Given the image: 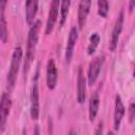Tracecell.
I'll list each match as a JSON object with an SVG mask.
<instances>
[{
  "mask_svg": "<svg viewBox=\"0 0 135 135\" xmlns=\"http://www.w3.org/2000/svg\"><path fill=\"white\" fill-rule=\"evenodd\" d=\"M41 27V21L36 20L30 27L28 36H27V43H26V52H25V58H24V73H26L33 62V59L35 57V51L39 39V31Z\"/></svg>",
  "mask_w": 135,
  "mask_h": 135,
  "instance_id": "6da1fadb",
  "label": "cell"
},
{
  "mask_svg": "<svg viewBox=\"0 0 135 135\" xmlns=\"http://www.w3.org/2000/svg\"><path fill=\"white\" fill-rule=\"evenodd\" d=\"M22 57H23V51L20 46H17L14 49L13 55H12V60H11V65H9V70H8V74H7V83L9 84L11 88H14L16 79H17V75L19 73V69H20V64L22 61Z\"/></svg>",
  "mask_w": 135,
  "mask_h": 135,
  "instance_id": "7a4b0ae2",
  "label": "cell"
},
{
  "mask_svg": "<svg viewBox=\"0 0 135 135\" xmlns=\"http://www.w3.org/2000/svg\"><path fill=\"white\" fill-rule=\"evenodd\" d=\"M12 109V97L8 93H3L0 98V131H4L7 118Z\"/></svg>",
  "mask_w": 135,
  "mask_h": 135,
  "instance_id": "3957f363",
  "label": "cell"
},
{
  "mask_svg": "<svg viewBox=\"0 0 135 135\" xmlns=\"http://www.w3.org/2000/svg\"><path fill=\"white\" fill-rule=\"evenodd\" d=\"M103 62H104V57L103 56H98L90 62V65H89V69H88V75H86L88 85H93L96 82V80H97V78L100 74L101 68L103 65Z\"/></svg>",
  "mask_w": 135,
  "mask_h": 135,
  "instance_id": "277c9868",
  "label": "cell"
},
{
  "mask_svg": "<svg viewBox=\"0 0 135 135\" xmlns=\"http://www.w3.org/2000/svg\"><path fill=\"white\" fill-rule=\"evenodd\" d=\"M123 20H124V12L123 9H120V12L117 15L113 31H112V35H111V40H110V44L109 47L112 52H114L118 45V40H119V36L121 34L122 31V26H123Z\"/></svg>",
  "mask_w": 135,
  "mask_h": 135,
  "instance_id": "5b68a950",
  "label": "cell"
},
{
  "mask_svg": "<svg viewBox=\"0 0 135 135\" xmlns=\"http://www.w3.org/2000/svg\"><path fill=\"white\" fill-rule=\"evenodd\" d=\"M59 7H60V2L58 0H53L51 2L50 11H49L47 19H46V24H45V31H44L45 35H50L53 32L54 26H55L56 21H57Z\"/></svg>",
  "mask_w": 135,
  "mask_h": 135,
  "instance_id": "8992f818",
  "label": "cell"
},
{
  "mask_svg": "<svg viewBox=\"0 0 135 135\" xmlns=\"http://www.w3.org/2000/svg\"><path fill=\"white\" fill-rule=\"evenodd\" d=\"M124 114H126V107L122 102V99L119 95H116V97H115V108H114V118H113L114 130L115 131L119 130Z\"/></svg>",
  "mask_w": 135,
  "mask_h": 135,
  "instance_id": "52a82bcc",
  "label": "cell"
},
{
  "mask_svg": "<svg viewBox=\"0 0 135 135\" xmlns=\"http://www.w3.org/2000/svg\"><path fill=\"white\" fill-rule=\"evenodd\" d=\"M39 113H40L39 91H38V85L35 82L32 88V92H31V108H30L31 118L33 120H37L39 118Z\"/></svg>",
  "mask_w": 135,
  "mask_h": 135,
  "instance_id": "ba28073f",
  "label": "cell"
},
{
  "mask_svg": "<svg viewBox=\"0 0 135 135\" xmlns=\"http://www.w3.org/2000/svg\"><path fill=\"white\" fill-rule=\"evenodd\" d=\"M77 40H78V28L76 26H73L70 30L68 41H66V46H65V60L68 63L71 62V59L74 53V47L76 45Z\"/></svg>",
  "mask_w": 135,
  "mask_h": 135,
  "instance_id": "9c48e42d",
  "label": "cell"
},
{
  "mask_svg": "<svg viewBox=\"0 0 135 135\" xmlns=\"http://www.w3.org/2000/svg\"><path fill=\"white\" fill-rule=\"evenodd\" d=\"M58 80V71L55 64L54 59H49L46 65V84L50 90H54L57 85Z\"/></svg>",
  "mask_w": 135,
  "mask_h": 135,
  "instance_id": "30bf717a",
  "label": "cell"
},
{
  "mask_svg": "<svg viewBox=\"0 0 135 135\" xmlns=\"http://www.w3.org/2000/svg\"><path fill=\"white\" fill-rule=\"evenodd\" d=\"M86 78L84 77L83 71L81 68L78 69V75H77V101L79 103H83L85 101L86 97Z\"/></svg>",
  "mask_w": 135,
  "mask_h": 135,
  "instance_id": "8fae6325",
  "label": "cell"
},
{
  "mask_svg": "<svg viewBox=\"0 0 135 135\" xmlns=\"http://www.w3.org/2000/svg\"><path fill=\"white\" fill-rule=\"evenodd\" d=\"M91 5H92V2L90 0H81L78 4V26H79V30H82L85 22H86V18H88V15L90 13Z\"/></svg>",
  "mask_w": 135,
  "mask_h": 135,
  "instance_id": "7c38bea8",
  "label": "cell"
},
{
  "mask_svg": "<svg viewBox=\"0 0 135 135\" xmlns=\"http://www.w3.org/2000/svg\"><path fill=\"white\" fill-rule=\"evenodd\" d=\"M5 0H0V40L5 43L7 41L8 32H7V25H6V19L4 16V11L6 6Z\"/></svg>",
  "mask_w": 135,
  "mask_h": 135,
  "instance_id": "4fadbf2b",
  "label": "cell"
},
{
  "mask_svg": "<svg viewBox=\"0 0 135 135\" xmlns=\"http://www.w3.org/2000/svg\"><path fill=\"white\" fill-rule=\"evenodd\" d=\"M100 105V98H99V93L98 91H95L91 96L89 100V118L90 121H93L98 113Z\"/></svg>",
  "mask_w": 135,
  "mask_h": 135,
  "instance_id": "5bb4252c",
  "label": "cell"
},
{
  "mask_svg": "<svg viewBox=\"0 0 135 135\" xmlns=\"http://www.w3.org/2000/svg\"><path fill=\"white\" fill-rule=\"evenodd\" d=\"M38 12V1L30 0L25 2V20L28 25L35 22V17Z\"/></svg>",
  "mask_w": 135,
  "mask_h": 135,
  "instance_id": "9a60e30c",
  "label": "cell"
},
{
  "mask_svg": "<svg viewBox=\"0 0 135 135\" xmlns=\"http://www.w3.org/2000/svg\"><path fill=\"white\" fill-rule=\"evenodd\" d=\"M100 42V36L98 33H93L90 36V42L88 45V55H93L97 49V46L99 45Z\"/></svg>",
  "mask_w": 135,
  "mask_h": 135,
  "instance_id": "2e32d148",
  "label": "cell"
},
{
  "mask_svg": "<svg viewBox=\"0 0 135 135\" xmlns=\"http://www.w3.org/2000/svg\"><path fill=\"white\" fill-rule=\"evenodd\" d=\"M70 5H71V1L70 0H64L60 2V25H63L68 14H69V9H70Z\"/></svg>",
  "mask_w": 135,
  "mask_h": 135,
  "instance_id": "e0dca14e",
  "label": "cell"
},
{
  "mask_svg": "<svg viewBox=\"0 0 135 135\" xmlns=\"http://www.w3.org/2000/svg\"><path fill=\"white\" fill-rule=\"evenodd\" d=\"M97 7H98V15L101 17H107L109 13V2L99 0L97 2Z\"/></svg>",
  "mask_w": 135,
  "mask_h": 135,
  "instance_id": "ac0fdd59",
  "label": "cell"
},
{
  "mask_svg": "<svg viewBox=\"0 0 135 135\" xmlns=\"http://www.w3.org/2000/svg\"><path fill=\"white\" fill-rule=\"evenodd\" d=\"M134 116H135V104H134V102H131V104L129 107V119L131 122H133Z\"/></svg>",
  "mask_w": 135,
  "mask_h": 135,
  "instance_id": "d6986e66",
  "label": "cell"
},
{
  "mask_svg": "<svg viewBox=\"0 0 135 135\" xmlns=\"http://www.w3.org/2000/svg\"><path fill=\"white\" fill-rule=\"evenodd\" d=\"M95 135H103V123L102 122L98 123L96 131H95Z\"/></svg>",
  "mask_w": 135,
  "mask_h": 135,
  "instance_id": "ffe728a7",
  "label": "cell"
},
{
  "mask_svg": "<svg viewBox=\"0 0 135 135\" xmlns=\"http://www.w3.org/2000/svg\"><path fill=\"white\" fill-rule=\"evenodd\" d=\"M134 5H135V1H134V0L130 1V3H129V11H130V12H132V11H133Z\"/></svg>",
  "mask_w": 135,
  "mask_h": 135,
  "instance_id": "44dd1931",
  "label": "cell"
},
{
  "mask_svg": "<svg viewBox=\"0 0 135 135\" xmlns=\"http://www.w3.org/2000/svg\"><path fill=\"white\" fill-rule=\"evenodd\" d=\"M33 135H40V131H39V127H38V126H36V127H35Z\"/></svg>",
  "mask_w": 135,
  "mask_h": 135,
  "instance_id": "7402d4cb",
  "label": "cell"
},
{
  "mask_svg": "<svg viewBox=\"0 0 135 135\" xmlns=\"http://www.w3.org/2000/svg\"><path fill=\"white\" fill-rule=\"evenodd\" d=\"M68 135H78V134H77L76 130L72 129V130H70V132H69V134H68Z\"/></svg>",
  "mask_w": 135,
  "mask_h": 135,
  "instance_id": "603a6c76",
  "label": "cell"
},
{
  "mask_svg": "<svg viewBox=\"0 0 135 135\" xmlns=\"http://www.w3.org/2000/svg\"><path fill=\"white\" fill-rule=\"evenodd\" d=\"M107 135H115V133H114V132H113V131H109V132H108V134H107Z\"/></svg>",
  "mask_w": 135,
  "mask_h": 135,
  "instance_id": "cb8c5ba5",
  "label": "cell"
}]
</instances>
